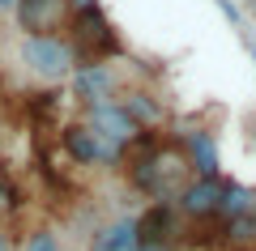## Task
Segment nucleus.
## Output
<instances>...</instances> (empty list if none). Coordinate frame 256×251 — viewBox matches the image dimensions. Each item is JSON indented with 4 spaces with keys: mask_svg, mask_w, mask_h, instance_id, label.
I'll list each match as a JSON object with an SVG mask.
<instances>
[{
    "mask_svg": "<svg viewBox=\"0 0 256 251\" xmlns=\"http://www.w3.org/2000/svg\"><path fill=\"white\" fill-rule=\"evenodd\" d=\"M0 209H4V192H0Z\"/></svg>",
    "mask_w": 256,
    "mask_h": 251,
    "instance_id": "21",
    "label": "nucleus"
},
{
    "mask_svg": "<svg viewBox=\"0 0 256 251\" xmlns=\"http://www.w3.org/2000/svg\"><path fill=\"white\" fill-rule=\"evenodd\" d=\"M73 94L86 102V107H98V102H116V72L107 64H77L73 72Z\"/></svg>",
    "mask_w": 256,
    "mask_h": 251,
    "instance_id": "7",
    "label": "nucleus"
},
{
    "mask_svg": "<svg viewBox=\"0 0 256 251\" xmlns=\"http://www.w3.org/2000/svg\"><path fill=\"white\" fill-rule=\"evenodd\" d=\"M248 51H252V64H256V43H248Z\"/></svg>",
    "mask_w": 256,
    "mask_h": 251,
    "instance_id": "20",
    "label": "nucleus"
},
{
    "mask_svg": "<svg viewBox=\"0 0 256 251\" xmlns=\"http://www.w3.org/2000/svg\"><path fill=\"white\" fill-rule=\"evenodd\" d=\"M184 153H188L196 179H218V145H214V136L205 132V128H196V132L184 136Z\"/></svg>",
    "mask_w": 256,
    "mask_h": 251,
    "instance_id": "10",
    "label": "nucleus"
},
{
    "mask_svg": "<svg viewBox=\"0 0 256 251\" xmlns=\"http://www.w3.org/2000/svg\"><path fill=\"white\" fill-rule=\"evenodd\" d=\"M18 30L22 38L34 34H60L73 21V0H18Z\"/></svg>",
    "mask_w": 256,
    "mask_h": 251,
    "instance_id": "4",
    "label": "nucleus"
},
{
    "mask_svg": "<svg viewBox=\"0 0 256 251\" xmlns=\"http://www.w3.org/2000/svg\"><path fill=\"white\" fill-rule=\"evenodd\" d=\"M222 188H226L222 179H192L188 188L180 192V209L188 217H196V222H201V217H214L218 205H222Z\"/></svg>",
    "mask_w": 256,
    "mask_h": 251,
    "instance_id": "8",
    "label": "nucleus"
},
{
    "mask_svg": "<svg viewBox=\"0 0 256 251\" xmlns=\"http://www.w3.org/2000/svg\"><path fill=\"white\" fill-rule=\"evenodd\" d=\"M120 107L137 119V128H154V124H162V102H158L154 94H146V90H128L124 98H120Z\"/></svg>",
    "mask_w": 256,
    "mask_h": 251,
    "instance_id": "11",
    "label": "nucleus"
},
{
    "mask_svg": "<svg viewBox=\"0 0 256 251\" xmlns=\"http://www.w3.org/2000/svg\"><path fill=\"white\" fill-rule=\"evenodd\" d=\"M68 43H73L77 55H90L86 64H102V55L116 51V30L102 17V9H73V21H68Z\"/></svg>",
    "mask_w": 256,
    "mask_h": 251,
    "instance_id": "3",
    "label": "nucleus"
},
{
    "mask_svg": "<svg viewBox=\"0 0 256 251\" xmlns=\"http://www.w3.org/2000/svg\"><path fill=\"white\" fill-rule=\"evenodd\" d=\"M60 141H64V153L73 162H82V166H116L124 158V149L111 145L107 136H98L90 124H68Z\"/></svg>",
    "mask_w": 256,
    "mask_h": 251,
    "instance_id": "5",
    "label": "nucleus"
},
{
    "mask_svg": "<svg viewBox=\"0 0 256 251\" xmlns=\"http://www.w3.org/2000/svg\"><path fill=\"white\" fill-rule=\"evenodd\" d=\"M98 0H73V9H94Z\"/></svg>",
    "mask_w": 256,
    "mask_h": 251,
    "instance_id": "18",
    "label": "nucleus"
},
{
    "mask_svg": "<svg viewBox=\"0 0 256 251\" xmlns=\"http://www.w3.org/2000/svg\"><path fill=\"white\" fill-rule=\"evenodd\" d=\"M141 247L146 243H141V222L137 217H116V222H107L90 243V251H141Z\"/></svg>",
    "mask_w": 256,
    "mask_h": 251,
    "instance_id": "9",
    "label": "nucleus"
},
{
    "mask_svg": "<svg viewBox=\"0 0 256 251\" xmlns=\"http://www.w3.org/2000/svg\"><path fill=\"white\" fill-rule=\"evenodd\" d=\"M214 4L222 9V17H226L230 26L239 30V34H248V21H244V13H239V4H235V0H214Z\"/></svg>",
    "mask_w": 256,
    "mask_h": 251,
    "instance_id": "16",
    "label": "nucleus"
},
{
    "mask_svg": "<svg viewBox=\"0 0 256 251\" xmlns=\"http://www.w3.org/2000/svg\"><path fill=\"white\" fill-rule=\"evenodd\" d=\"M18 55H22V64H26L34 77H43V81H64V77L77 72V51H73V43H68L64 34L22 38Z\"/></svg>",
    "mask_w": 256,
    "mask_h": 251,
    "instance_id": "2",
    "label": "nucleus"
},
{
    "mask_svg": "<svg viewBox=\"0 0 256 251\" xmlns=\"http://www.w3.org/2000/svg\"><path fill=\"white\" fill-rule=\"evenodd\" d=\"M132 183L150 192L158 205L180 200V192L192 183V162L180 145H146L141 158L132 162Z\"/></svg>",
    "mask_w": 256,
    "mask_h": 251,
    "instance_id": "1",
    "label": "nucleus"
},
{
    "mask_svg": "<svg viewBox=\"0 0 256 251\" xmlns=\"http://www.w3.org/2000/svg\"><path fill=\"white\" fill-rule=\"evenodd\" d=\"M218 213L226 217H244V213H256V188H244V183H226L222 188V205H218Z\"/></svg>",
    "mask_w": 256,
    "mask_h": 251,
    "instance_id": "13",
    "label": "nucleus"
},
{
    "mask_svg": "<svg viewBox=\"0 0 256 251\" xmlns=\"http://www.w3.org/2000/svg\"><path fill=\"white\" fill-rule=\"evenodd\" d=\"M141 222V243L146 247H162L166 239H171V209L166 205H154L146 217H137Z\"/></svg>",
    "mask_w": 256,
    "mask_h": 251,
    "instance_id": "12",
    "label": "nucleus"
},
{
    "mask_svg": "<svg viewBox=\"0 0 256 251\" xmlns=\"http://www.w3.org/2000/svg\"><path fill=\"white\" fill-rule=\"evenodd\" d=\"M0 251H13V247H9V239H4V234H0Z\"/></svg>",
    "mask_w": 256,
    "mask_h": 251,
    "instance_id": "19",
    "label": "nucleus"
},
{
    "mask_svg": "<svg viewBox=\"0 0 256 251\" xmlns=\"http://www.w3.org/2000/svg\"><path fill=\"white\" fill-rule=\"evenodd\" d=\"M0 13H18V0H0Z\"/></svg>",
    "mask_w": 256,
    "mask_h": 251,
    "instance_id": "17",
    "label": "nucleus"
},
{
    "mask_svg": "<svg viewBox=\"0 0 256 251\" xmlns=\"http://www.w3.org/2000/svg\"><path fill=\"white\" fill-rule=\"evenodd\" d=\"M226 239L239 243V247H252V243H256V213L230 217V222H226Z\"/></svg>",
    "mask_w": 256,
    "mask_h": 251,
    "instance_id": "14",
    "label": "nucleus"
},
{
    "mask_svg": "<svg viewBox=\"0 0 256 251\" xmlns=\"http://www.w3.org/2000/svg\"><path fill=\"white\" fill-rule=\"evenodd\" d=\"M86 124H90L98 136H107L111 145H120V149H132V145L141 141L137 119L128 115L120 102H98V107H86Z\"/></svg>",
    "mask_w": 256,
    "mask_h": 251,
    "instance_id": "6",
    "label": "nucleus"
},
{
    "mask_svg": "<svg viewBox=\"0 0 256 251\" xmlns=\"http://www.w3.org/2000/svg\"><path fill=\"white\" fill-rule=\"evenodd\" d=\"M26 251H60V243H56L52 230H34V234L26 239Z\"/></svg>",
    "mask_w": 256,
    "mask_h": 251,
    "instance_id": "15",
    "label": "nucleus"
}]
</instances>
